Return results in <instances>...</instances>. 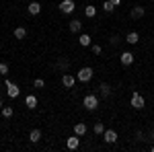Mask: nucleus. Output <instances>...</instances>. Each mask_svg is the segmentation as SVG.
Instances as JSON below:
<instances>
[{
  "label": "nucleus",
  "instance_id": "1",
  "mask_svg": "<svg viewBox=\"0 0 154 152\" xmlns=\"http://www.w3.org/2000/svg\"><path fill=\"white\" fill-rule=\"evenodd\" d=\"M84 107H86V109H88V111H95L97 107H99V97H97V95H86V97H84Z\"/></svg>",
  "mask_w": 154,
  "mask_h": 152
},
{
  "label": "nucleus",
  "instance_id": "2",
  "mask_svg": "<svg viewBox=\"0 0 154 152\" xmlns=\"http://www.w3.org/2000/svg\"><path fill=\"white\" fill-rule=\"evenodd\" d=\"M93 74H95V72H93V68H91V66H86V68H80V70H78L76 78H78L80 82H88L91 78H93Z\"/></svg>",
  "mask_w": 154,
  "mask_h": 152
},
{
  "label": "nucleus",
  "instance_id": "3",
  "mask_svg": "<svg viewBox=\"0 0 154 152\" xmlns=\"http://www.w3.org/2000/svg\"><path fill=\"white\" fill-rule=\"evenodd\" d=\"M60 11L64 12V14H72V12L76 11L74 0H62V2H60Z\"/></svg>",
  "mask_w": 154,
  "mask_h": 152
},
{
  "label": "nucleus",
  "instance_id": "4",
  "mask_svg": "<svg viewBox=\"0 0 154 152\" xmlns=\"http://www.w3.org/2000/svg\"><path fill=\"white\" fill-rule=\"evenodd\" d=\"M6 95L11 97V99H17L19 95H21V91H19V86L14 84V82H11V80H6Z\"/></svg>",
  "mask_w": 154,
  "mask_h": 152
},
{
  "label": "nucleus",
  "instance_id": "5",
  "mask_svg": "<svg viewBox=\"0 0 154 152\" xmlns=\"http://www.w3.org/2000/svg\"><path fill=\"white\" fill-rule=\"evenodd\" d=\"M144 105H146V103H144V97L140 93L131 95V107H134V109H144Z\"/></svg>",
  "mask_w": 154,
  "mask_h": 152
},
{
  "label": "nucleus",
  "instance_id": "6",
  "mask_svg": "<svg viewBox=\"0 0 154 152\" xmlns=\"http://www.w3.org/2000/svg\"><path fill=\"white\" fill-rule=\"evenodd\" d=\"M76 80H78V78H76V76H72V74H64V76H62V84H64L66 88H74Z\"/></svg>",
  "mask_w": 154,
  "mask_h": 152
},
{
  "label": "nucleus",
  "instance_id": "7",
  "mask_svg": "<svg viewBox=\"0 0 154 152\" xmlns=\"http://www.w3.org/2000/svg\"><path fill=\"white\" fill-rule=\"evenodd\" d=\"M103 136H105L107 144H115V142H117V132H113V129H105Z\"/></svg>",
  "mask_w": 154,
  "mask_h": 152
},
{
  "label": "nucleus",
  "instance_id": "8",
  "mask_svg": "<svg viewBox=\"0 0 154 152\" xmlns=\"http://www.w3.org/2000/svg\"><path fill=\"white\" fill-rule=\"evenodd\" d=\"M119 60H121L123 66H131V64H134V54H131V51H123V54L119 56Z\"/></svg>",
  "mask_w": 154,
  "mask_h": 152
},
{
  "label": "nucleus",
  "instance_id": "9",
  "mask_svg": "<svg viewBox=\"0 0 154 152\" xmlns=\"http://www.w3.org/2000/svg\"><path fill=\"white\" fill-rule=\"evenodd\" d=\"M66 146H68V148H70V150H76V148H78V146H80V138H78V136H76V134H74V136H72V138H68V142H66Z\"/></svg>",
  "mask_w": 154,
  "mask_h": 152
},
{
  "label": "nucleus",
  "instance_id": "10",
  "mask_svg": "<svg viewBox=\"0 0 154 152\" xmlns=\"http://www.w3.org/2000/svg\"><path fill=\"white\" fill-rule=\"evenodd\" d=\"M56 68H58L60 72H68V68H70V62H68L66 58H60L58 64H56Z\"/></svg>",
  "mask_w": 154,
  "mask_h": 152
},
{
  "label": "nucleus",
  "instance_id": "11",
  "mask_svg": "<svg viewBox=\"0 0 154 152\" xmlns=\"http://www.w3.org/2000/svg\"><path fill=\"white\" fill-rule=\"evenodd\" d=\"M125 41H128V43H130V45H136V43H138V41H140V35H138V33H136V31H130V33H128V35H125Z\"/></svg>",
  "mask_w": 154,
  "mask_h": 152
},
{
  "label": "nucleus",
  "instance_id": "12",
  "mask_svg": "<svg viewBox=\"0 0 154 152\" xmlns=\"http://www.w3.org/2000/svg\"><path fill=\"white\" fill-rule=\"evenodd\" d=\"M27 11H29V14H39V12H41V4H39V2H29Z\"/></svg>",
  "mask_w": 154,
  "mask_h": 152
},
{
  "label": "nucleus",
  "instance_id": "13",
  "mask_svg": "<svg viewBox=\"0 0 154 152\" xmlns=\"http://www.w3.org/2000/svg\"><path fill=\"white\" fill-rule=\"evenodd\" d=\"M144 12H146V11H144V6H134L130 14H131V19H142Z\"/></svg>",
  "mask_w": 154,
  "mask_h": 152
},
{
  "label": "nucleus",
  "instance_id": "14",
  "mask_svg": "<svg viewBox=\"0 0 154 152\" xmlns=\"http://www.w3.org/2000/svg\"><path fill=\"white\" fill-rule=\"evenodd\" d=\"M25 105L29 107V109H35V107H37V97H35V95H27V99H25Z\"/></svg>",
  "mask_w": 154,
  "mask_h": 152
},
{
  "label": "nucleus",
  "instance_id": "15",
  "mask_svg": "<svg viewBox=\"0 0 154 152\" xmlns=\"http://www.w3.org/2000/svg\"><path fill=\"white\" fill-rule=\"evenodd\" d=\"M78 43H80L82 47H88L91 43H93V39H91V35H86V33H82V35L78 37Z\"/></svg>",
  "mask_w": 154,
  "mask_h": 152
},
{
  "label": "nucleus",
  "instance_id": "16",
  "mask_svg": "<svg viewBox=\"0 0 154 152\" xmlns=\"http://www.w3.org/2000/svg\"><path fill=\"white\" fill-rule=\"evenodd\" d=\"M68 27H70V31H72V33H80V29H82V23H80L78 19H74V21H72V23L68 25Z\"/></svg>",
  "mask_w": 154,
  "mask_h": 152
},
{
  "label": "nucleus",
  "instance_id": "17",
  "mask_svg": "<svg viewBox=\"0 0 154 152\" xmlns=\"http://www.w3.org/2000/svg\"><path fill=\"white\" fill-rule=\"evenodd\" d=\"M14 115V109H12L11 105H6V107H2V117L4 119H11V117Z\"/></svg>",
  "mask_w": 154,
  "mask_h": 152
},
{
  "label": "nucleus",
  "instance_id": "18",
  "mask_svg": "<svg viewBox=\"0 0 154 152\" xmlns=\"http://www.w3.org/2000/svg\"><path fill=\"white\" fill-rule=\"evenodd\" d=\"M84 14L88 17V19H93L97 14V6H93V4H88V6H84Z\"/></svg>",
  "mask_w": 154,
  "mask_h": 152
},
{
  "label": "nucleus",
  "instance_id": "19",
  "mask_svg": "<svg viewBox=\"0 0 154 152\" xmlns=\"http://www.w3.org/2000/svg\"><path fill=\"white\" fill-rule=\"evenodd\" d=\"M29 140H31V142H39V140H41V129H31Z\"/></svg>",
  "mask_w": 154,
  "mask_h": 152
},
{
  "label": "nucleus",
  "instance_id": "20",
  "mask_svg": "<svg viewBox=\"0 0 154 152\" xmlns=\"http://www.w3.org/2000/svg\"><path fill=\"white\" fill-rule=\"evenodd\" d=\"M14 37H17V39H25V37H27V29H25V27H17V29H14Z\"/></svg>",
  "mask_w": 154,
  "mask_h": 152
},
{
  "label": "nucleus",
  "instance_id": "21",
  "mask_svg": "<svg viewBox=\"0 0 154 152\" xmlns=\"http://www.w3.org/2000/svg\"><path fill=\"white\" fill-rule=\"evenodd\" d=\"M74 134H76V136H84V134H86V126H84V123H76V126H74Z\"/></svg>",
  "mask_w": 154,
  "mask_h": 152
},
{
  "label": "nucleus",
  "instance_id": "22",
  "mask_svg": "<svg viewBox=\"0 0 154 152\" xmlns=\"http://www.w3.org/2000/svg\"><path fill=\"white\" fill-rule=\"evenodd\" d=\"M99 91H101V95H103V97H109V95H111V86H109V84H105V82H103V84H101V86H99Z\"/></svg>",
  "mask_w": 154,
  "mask_h": 152
},
{
  "label": "nucleus",
  "instance_id": "23",
  "mask_svg": "<svg viewBox=\"0 0 154 152\" xmlns=\"http://www.w3.org/2000/svg\"><path fill=\"white\" fill-rule=\"evenodd\" d=\"M93 132H95L97 136H103V132H105V126H103L101 121H97V123H95V128H93Z\"/></svg>",
  "mask_w": 154,
  "mask_h": 152
},
{
  "label": "nucleus",
  "instance_id": "24",
  "mask_svg": "<svg viewBox=\"0 0 154 152\" xmlns=\"http://www.w3.org/2000/svg\"><path fill=\"white\" fill-rule=\"evenodd\" d=\"M103 11L105 12H113L115 11V6L111 4V0H103Z\"/></svg>",
  "mask_w": 154,
  "mask_h": 152
},
{
  "label": "nucleus",
  "instance_id": "25",
  "mask_svg": "<svg viewBox=\"0 0 154 152\" xmlns=\"http://www.w3.org/2000/svg\"><path fill=\"white\" fill-rule=\"evenodd\" d=\"M33 86H35V88H43V86H45V80H43V78H35V80H33Z\"/></svg>",
  "mask_w": 154,
  "mask_h": 152
},
{
  "label": "nucleus",
  "instance_id": "26",
  "mask_svg": "<svg viewBox=\"0 0 154 152\" xmlns=\"http://www.w3.org/2000/svg\"><path fill=\"white\" fill-rule=\"evenodd\" d=\"M0 74H8V64H4V62H0Z\"/></svg>",
  "mask_w": 154,
  "mask_h": 152
},
{
  "label": "nucleus",
  "instance_id": "27",
  "mask_svg": "<svg viewBox=\"0 0 154 152\" xmlns=\"http://www.w3.org/2000/svg\"><path fill=\"white\" fill-rule=\"evenodd\" d=\"M101 51H103V49H101V45H93V54H95V56H99Z\"/></svg>",
  "mask_w": 154,
  "mask_h": 152
},
{
  "label": "nucleus",
  "instance_id": "28",
  "mask_svg": "<svg viewBox=\"0 0 154 152\" xmlns=\"http://www.w3.org/2000/svg\"><path fill=\"white\" fill-rule=\"evenodd\" d=\"M111 4H113V6H119V4H121V0H111Z\"/></svg>",
  "mask_w": 154,
  "mask_h": 152
},
{
  "label": "nucleus",
  "instance_id": "29",
  "mask_svg": "<svg viewBox=\"0 0 154 152\" xmlns=\"http://www.w3.org/2000/svg\"><path fill=\"white\" fill-rule=\"evenodd\" d=\"M0 109H2V99H0Z\"/></svg>",
  "mask_w": 154,
  "mask_h": 152
},
{
  "label": "nucleus",
  "instance_id": "30",
  "mask_svg": "<svg viewBox=\"0 0 154 152\" xmlns=\"http://www.w3.org/2000/svg\"><path fill=\"white\" fill-rule=\"evenodd\" d=\"M152 152H154V146H152Z\"/></svg>",
  "mask_w": 154,
  "mask_h": 152
},
{
  "label": "nucleus",
  "instance_id": "31",
  "mask_svg": "<svg viewBox=\"0 0 154 152\" xmlns=\"http://www.w3.org/2000/svg\"><path fill=\"white\" fill-rule=\"evenodd\" d=\"M0 115H2V113H0Z\"/></svg>",
  "mask_w": 154,
  "mask_h": 152
},
{
  "label": "nucleus",
  "instance_id": "32",
  "mask_svg": "<svg viewBox=\"0 0 154 152\" xmlns=\"http://www.w3.org/2000/svg\"><path fill=\"white\" fill-rule=\"evenodd\" d=\"M152 2H154V0H152Z\"/></svg>",
  "mask_w": 154,
  "mask_h": 152
}]
</instances>
